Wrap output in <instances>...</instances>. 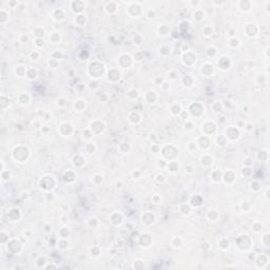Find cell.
Returning <instances> with one entry per match:
<instances>
[{
  "label": "cell",
  "instance_id": "obj_1",
  "mask_svg": "<svg viewBox=\"0 0 270 270\" xmlns=\"http://www.w3.org/2000/svg\"><path fill=\"white\" fill-rule=\"evenodd\" d=\"M178 167H179V165H178V162L175 161V160H170L169 162L167 164V169L168 171H170V172H176L178 170Z\"/></svg>",
  "mask_w": 270,
  "mask_h": 270
},
{
  "label": "cell",
  "instance_id": "obj_2",
  "mask_svg": "<svg viewBox=\"0 0 270 270\" xmlns=\"http://www.w3.org/2000/svg\"><path fill=\"white\" fill-rule=\"evenodd\" d=\"M47 259H45V256H39L37 259H36V262H35V264H36V266L38 268H44L45 266V264H47Z\"/></svg>",
  "mask_w": 270,
  "mask_h": 270
},
{
  "label": "cell",
  "instance_id": "obj_3",
  "mask_svg": "<svg viewBox=\"0 0 270 270\" xmlns=\"http://www.w3.org/2000/svg\"><path fill=\"white\" fill-rule=\"evenodd\" d=\"M59 41H60V34L59 33L53 32L52 34L50 35V42H52V43H58Z\"/></svg>",
  "mask_w": 270,
  "mask_h": 270
},
{
  "label": "cell",
  "instance_id": "obj_4",
  "mask_svg": "<svg viewBox=\"0 0 270 270\" xmlns=\"http://www.w3.org/2000/svg\"><path fill=\"white\" fill-rule=\"evenodd\" d=\"M59 234H60V236H61L62 239H65V238H68L69 235H70V230L67 227H62L61 229H60Z\"/></svg>",
  "mask_w": 270,
  "mask_h": 270
},
{
  "label": "cell",
  "instance_id": "obj_5",
  "mask_svg": "<svg viewBox=\"0 0 270 270\" xmlns=\"http://www.w3.org/2000/svg\"><path fill=\"white\" fill-rule=\"evenodd\" d=\"M203 34L205 35L206 37H209V36H212V34H213V30L211 27H209V25H207V27L204 28L203 30Z\"/></svg>",
  "mask_w": 270,
  "mask_h": 270
},
{
  "label": "cell",
  "instance_id": "obj_6",
  "mask_svg": "<svg viewBox=\"0 0 270 270\" xmlns=\"http://www.w3.org/2000/svg\"><path fill=\"white\" fill-rule=\"evenodd\" d=\"M218 216V213L215 210H210L208 213V217L210 221H216V218Z\"/></svg>",
  "mask_w": 270,
  "mask_h": 270
},
{
  "label": "cell",
  "instance_id": "obj_7",
  "mask_svg": "<svg viewBox=\"0 0 270 270\" xmlns=\"http://www.w3.org/2000/svg\"><path fill=\"white\" fill-rule=\"evenodd\" d=\"M218 246H220V248H222L223 250H226V249H228L229 246H230V243H229V241H227V239H225V243H223V241H221L220 244H218Z\"/></svg>",
  "mask_w": 270,
  "mask_h": 270
},
{
  "label": "cell",
  "instance_id": "obj_8",
  "mask_svg": "<svg viewBox=\"0 0 270 270\" xmlns=\"http://www.w3.org/2000/svg\"><path fill=\"white\" fill-rule=\"evenodd\" d=\"M30 58H31V60H38L39 58V53L37 52V51H34V52H32L31 54H30Z\"/></svg>",
  "mask_w": 270,
  "mask_h": 270
},
{
  "label": "cell",
  "instance_id": "obj_9",
  "mask_svg": "<svg viewBox=\"0 0 270 270\" xmlns=\"http://www.w3.org/2000/svg\"><path fill=\"white\" fill-rule=\"evenodd\" d=\"M176 243H174V242H172L171 244H172V246L174 247V248H179V247H182V245H183V243H182V239H181V237H176Z\"/></svg>",
  "mask_w": 270,
  "mask_h": 270
},
{
  "label": "cell",
  "instance_id": "obj_10",
  "mask_svg": "<svg viewBox=\"0 0 270 270\" xmlns=\"http://www.w3.org/2000/svg\"><path fill=\"white\" fill-rule=\"evenodd\" d=\"M35 44H36L37 48H40L43 45V39L42 38H36L35 39Z\"/></svg>",
  "mask_w": 270,
  "mask_h": 270
},
{
  "label": "cell",
  "instance_id": "obj_11",
  "mask_svg": "<svg viewBox=\"0 0 270 270\" xmlns=\"http://www.w3.org/2000/svg\"><path fill=\"white\" fill-rule=\"evenodd\" d=\"M185 171L188 172V173H193L194 172V167H192L190 165H187L186 168H185Z\"/></svg>",
  "mask_w": 270,
  "mask_h": 270
},
{
  "label": "cell",
  "instance_id": "obj_12",
  "mask_svg": "<svg viewBox=\"0 0 270 270\" xmlns=\"http://www.w3.org/2000/svg\"><path fill=\"white\" fill-rule=\"evenodd\" d=\"M52 269V268H58L57 265H54V264H45V266H44V269Z\"/></svg>",
  "mask_w": 270,
  "mask_h": 270
},
{
  "label": "cell",
  "instance_id": "obj_13",
  "mask_svg": "<svg viewBox=\"0 0 270 270\" xmlns=\"http://www.w3.org/2000/svg\"><path fill=\"white\" fill-rule=\"evenodd\" d=\"M151 151L153 152L154 154H157V153H158V152H160V149H158V148H157V149H156V145H153V146L151 147Z\"/></svg>",
  "mask_w": 270,
  "mask_h": 270
},
{
  "label": "cell",
  "instance_id": "obj_14",
  "mask_svg": "<svg viewBox=\"0 0 270 270\" xmlns=\"http://www.w3.org/2000/svg\"><path fill=\"white\" fill-rule=\"evenodd\" d=\"M23 38H24V39H25V40H27V41H28V39H29V38H28V36H25V37L23 36ZM19 41H20V42H21V43H22V42H23V40H19Z\"/></svg>",
  "mask_w": 270,
  "mask_h": 270
}]
</instances>
